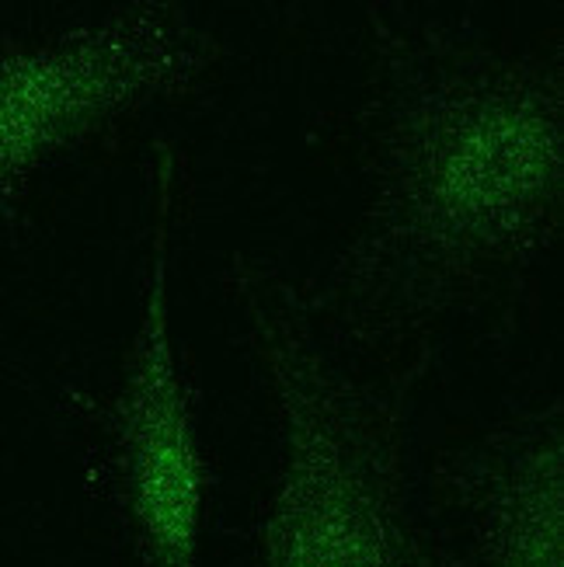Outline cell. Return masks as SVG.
Returning <instances> with one entry per match:
<instances>
[{
	"instance_id": "6da1fadb",
	"label": "cell",
	"mask_w": 564,
	"mask_h": 567,
	"mask_svg": "<svg viewBox=\"0 0 564 567\" xmlns=\"http://www.w3.org/2000/svg\"><path fill=\"white\" fill-rule=\"evenodd\" d=\"M356 136L362 213L300 292L335 352L419 390L435 352L516 307L561 240V35L512 42L370 4Z\"/></svg>"
},
{
	"instance_id": "7a4b0ae2",
	"label": "cell",
	"mask_w": 564,
	"mask_h": 567,
	"mask_svg": "<svg viewBox=\"0 0 564 567\" xmlns=\"http://www.w3.org/2000/svg\"><path fill=\"white\" fill-rule=\"evenodd\" d=\"M279 429L252 567H450L411 477L414 386L335 352L276 261L224 268Z\"/></svg>"
},
{
	"instance_id": "3957f363",
	"label": "cell",
	"mask_w": 564,
	"mask_h": 567,
	"mask_svg": "<svg viewBox=\"0 0 564 567\" xmlns=\"http://www.w3.org/2000/svg\"><path fill=\"white\" fill-rule=\"evenodd\" d=\"M175 146H154L140 313L119 377L81 398L88 481L126 547L130 567H203V519L213 471L199 432V390L171 324V248L185 209Z\"/></svg>"
},
{
	"instance_id": "277c9868",
	"label": "cell",
	"mask_w": 564,
	"mask_h": 567,
	"mask_svg": "<svg viewBox=\"0 0 564 567\" xmlns=\"http://www.w3.org/2000/svg\"><path fill=\"white\" fill-rule=\"evenodd\" d=\"M224 45L175 0H133L42 39H0V227L39 175L151 105L216 78Z\"/></svg>"
},
{
	"instance_id": "5b68a950",
	"label": "cell",
	"mask_w": 564,
	"mask_h": 567,
	"mask_svg": "<svg viewBox=\"0 0 564 567\" xmlns=\"http://www.w3.org/2000/svg\"><path fill=\"white\" fill-rule=\"evenodd\" d=\"M425 508L450 567H564V408L547 398L447 442Z\"/></svg>"
}]
</instances>
